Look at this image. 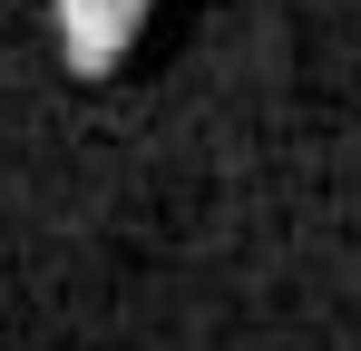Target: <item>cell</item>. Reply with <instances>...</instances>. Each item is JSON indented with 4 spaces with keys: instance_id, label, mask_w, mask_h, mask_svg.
I'll use <instances>...</instances> for the list:
<instances>
[{
    "instance_id": "6da1fadb",
    "label": "cell",
    "mask_w": 361,
    "mask_h": 351,
    "mask_svg": "<svg viewBox=\"0 0 361 351\" xmlns=\"http://www.w3.org/2000/svg\"><path fill=\"white\" fill-rule=\"evenodd\" d=\"M49 39L78 78H118L147 39V0H49Z\"/></svg>"
}]
</instances>
